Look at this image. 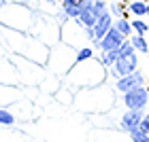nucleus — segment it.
I'll return each instance as SVG.
<instances>
[{
  "instance_id": "f257e3e1",
  "label": "nucleus",
  "mask_w": 149,
  "mask_h": 142,
  "mask_svg": "<svg viewBox=\"0 0 149 142\" xmlns=\"http://www.w3.org/2000/svg\"><path fill=\"white\" fill-rule=\"evenodd\" d=\"M81 117L64 112L45 114L38 121L28 123V134L34 136L38 142H92V125H87Z\"/></svg>"
},
{
  "instance_id": "f03ea898",
  "label": "nucleus",
  "mask_w": 149,
  "mask_h": 142,
  "mask_svg": "<svg viewBox=\"0 0 149 142\" xmlns=\"http://www.w3.org/2000/svg\"><path fill=\"white\" fill-rule=\"evenodd\" d=\"M115 85L111 87L109 83L96 85V87H87V89H79L74 91V102L72 108L79 114H102V112H111L117 98H115Z\"/></svg>"
},
{
  "instance_id": "7ed1b4c3",
  "label": "nucleus",
  "mask_w": 149,
  "mask_h": 142,
  "mask_svg": "<svg viewBox=\"0 0 149 142\" xmlns=\"http://www.w3.org/2000/svg\"><path fill=\"white\" fill-rule=\"evenodd\" d=\"M109 81V68L100 62V57H92L85 62H77L72 66V70L64 77V85H68L70 89H87V87H96Z\"/></svg>"
},
{
  "instance_id": "20e7f679",
  "label": "nucleus",
  "mask_w": 149,
  "mask_h": 142,
  "mask_svg": "<svg viewBox=\"0 0 149 142\" xmlns=\"http://www.w3.org/2000/svg\"><path fill=\"white\" fill-rule=\"evenodd\" d=\"M34 13H32L24 2H6L0 6V26L13 28L17 32H26L30 34L32 26H34Z\"/></svg>"
},
{
  "instance_id": "39448f33",
  "label": "nucleus",
  "mask_w": 149,
  "mask_h": 142,
  "mask_svg": "<svg viewBox=\"0 0 149 142\" xmlns=\"http://www.w3.org/2000/svg\"><path fill=\"white\" fill-rule=\"evenodd\" d=\"M77 64V49H72L66 43H58L56 47H51L49 51V59H47V70L58 74V77H66L72 66Z\"/></svg>"
},
{
  "instance_id": "423d86ee",
  "label": "nucleus",
  "mask_w": 149,
  "mask_h": 142,
  "mask_svg": "<svg viewBox=\"0 0 149 142\" xmlns=\"http://www.w3.org/2000/svg\"><path fill=\"white\" fill-rule=\"evenodd\" d=\"M9 57L13 59L15 68L19 70V77H22L26 87H38L43 83V79L49 74L47 66H40L36 62H32V59H28L26 55H22V53H9Z\"/></svg>"
},
{
  "instance_id": "0eeeda50",
  "label": "nucleus",
  "mask_w": 149,
  "mask_h": 142,
  "mask_svg": "<svg viewBox=\"0 0 149 142\" xmlns=\"http://www.w3.org/2000/svg\"><path fill=\"white\" fill-rule=\"evenodd\" d=\"M30 34H34L36 38H40L45 45L56 47L58 43H62V40H60V34H62V23H58V17L53 19V17H40V15H36Z\"/></svg>"
},
{
  "instance_id": "6e6552de",
  "label": "nucleus",
  "mask_w": 149,
  "mask_h": 142,
  "mask_svg": "<svg viewBox=\"0 0 149 142\" xmlns=\"http://www.w3.org/2000/svg\"><path fill=\"white\" fill-rule=\"evenodd\" d=\"M60 40L66 45H70L72 49H81L90 43V36H87V28L79 19H66L62 23V34H60Z\"/></svg>"
},
{
  "instance_id": "1a4fd4ad",
  "label": "nucleus",
  "mask_w": 149,
  "mask_h": 142,
  "mask_svg": "<svg viewBox=\"0 0 149 142\" xmlns=\"http://www.w3.org/2000/svg\"><path fill=\"white\" fill-rule=\"evenodd\" d=\"M9 110L17 117V121H24V123H32V121H38L43 117V108L38 104H34V100L28 96H24L17 102L9 104Z\"/></svg>"
},
{
  "instance_id": "9d476101",
  "label": "nucleus",
  "mask_w": 149,
  "mask_h": 142,
  "mask_svg": "<svg viewBox=\"0 0 149 142\" xmlns=\"http://www.w3.org/2000/svg\"><path fill=\"white\" fill-rule=\"evenodd\" d=\"M49 51L51 47L45 45L40 38H36L34 34H28L26 36V43L22 47V55H26L28 59H32V62H36L40 66H47V59H49Z\"/></svg>"
},
{
  "instance_id": "9b49d317",
  "label": "nucleus",
  "mask_w": 149,
  "mask_h": 142,
  "mask_svg": "<svg viewBox=\"0 0 149 142\" xmlns=\"http://www.w3.org/2000/svg\"><path fill=\"white\" fill-rule=\"evenodd\" d=\"M121 104L126 108H132V110H145L149 106V89L145 85L134 87V89L121 93Z\"/></svg>"
},
{
  "instance_id": "f8f14e48",
  "label": "nucleus",
  "mask_w": 149,
  "mask_h": 142,
  "mask_svg": "<svg viewBox=\"0 0 149 142\" xmlns=\"http://www.w3.org/2000/svg\"><path fill=\"white\" fill-rule=\"evenodd\" d=\"M92 142H132L130 134L113 127H92Z\"/></svg>"
},
{
  "instance_id": "ddd939ff",
  "label": "nucleus",
  "mask_w": 149,
  "mask_h": 142,
  "mask_svg": "<svg viewBox=\"0 0 149 142\" xmlns=\"http://www.w3.org/2000/svg\"><path fill=\"white\" fill-rule=\"evenodd\" d=\"M0 83L4 85H24L22 77H19V70L15 68L13 59L6 55V57H0Z\"/></svg>"
},
{
  "instance_id": "4468645a",
  "label": "nucleus",
  "mask_w": 149,
  "mask_h": 142,
  "mask_svg": "<svg viewBox=\"0 0 149 142\" xmlns=\"http://www.w3.org/2000/svg\"><path fill=\"white\" fill-rule=\"evenodd\" d=\"M115 26V21H113V15L111 13H104L102 17H98V21L94 23V28H87V36H90V43L92 45H96L100 38H102L107 32H109L111 28Z\"/></svg>"
},
{
  "instance_id": "2eb2a0df",
  "label": "nucleus",
  "mask_w": 149,
  "mask_h": 142,
  "mask_svg": "<svg viewBox=\"0 0 149 142\" xmlns=\"http://www.w3.org/2000/svg\"><path fill=\"white\" fill-rule=\"evenodd\" d=\"M124 40H126V36L113 26V28L107 32V34L100 38L94 47H96L98 51H115V49H119V47H121V43H124Z\"/></svg>"
},
{
  "instance_id": "dca6fc26",
  "label": "nucleus",
  "mask_w": 149,
  "mask_h": 142,
  "mask_svg": "<svg viewBox=\"0 0 149 142\" xmlns=\"http://www.w3.org/2000/svg\"><path fill=\"white\" fill-rule=\"evenodd\" d=\"M141 85H145V74L141 70L124 74V77H119L117 81H115V89H117L119 93H126V91L134 89V87H141Z\"/></svg>"
},
{
  "instance_id": "f3484780",
  "label": "nucleus",
  "mask_w": 149,
  "mask_h": 142,
  "mask_svg": "<svg viewBox=\"0 0 149 142\" xmlns=\"http://www.w3.org/2000/svg\"><path fill=\"white\" fill-rule=\"evenodd\" d=\"M143 110H132V108H126L124 112H121V117L117 121V125H119V130H124V132H134V130H139L141 127V119H143Z\"/></svg>"
},
{
  "instance_id": "a211bd4d",
  "label": "nucleus",
  "mask_w": 149,
  "mask_h": 142,
  "mask_svg": "<svg viewBox=\"0 0 149 142\" xmlns=\"http://www.w3.org/2000/svg\"><path fill=\"white\" fill-rule=\"evenodd\" d=\"M24 96H26L24 85L19 87V85H4V83H0V106H9V104L17 102V100L24 98Z\"/></svg>"
},
{
  "instance_id": "6ab92c4d",
  "label": "nucleus",
  "mask_w": 149,
  "mask_h": 142,
  "mask_svg": "<svg viewBox=\"0 0 149 142\" xmlns=\"http://www.w3.org/2000/svg\"><path fill=\"white\" fill-rule=\"evenodd\" d=\"M113 68L117 70L119 77H124V74H130V72H134V70H139V57H136V51H134V53H126V55H119V59L115 62Z\"/></svg>"
},
{
  "instance_id": "aec40b11",
  "label": "nucleus",
  "mask_w": 149,
  "mask_h": 142,
  "mask_svg": "<svg viewBox=\"0 0 149 142\" xmlns=\"http://www.w3.org/2000/svg\"><path fill=\"white\" fill-rule=\"evenodd\" d=\"M62 83H64L62 77H58V74L49 72V74L43 79V83L38 85V89H40V93H43V96H53V93L62 87Z\"/></svg>"
},
{
  "instance_id": "412c9836",
  "label": "nucleus",
  "mask_w": 149,
  "mask_h": 142,
  "mask_svg": "<svg viewBox=\"0 0 149 142\" xmlns=\"http://www.w3.org/2000/svg\"><path fill=\"white\" fill-rule=\"evenodd\" d=\"M0 142H38V140L24 130H4L0 132Z\"/></svg>"
},
{
  "instance_id": "4be33fe9",
  "label": "nucleus",
  "mask_w": 149,
  "mask_h": 142,
  "mask_svg": "<svg viewBox=\"0 0 149 142\" xmlns=\"http://www.w3.org/2000/svg\"><path fill=\"white\" fill-rule=\"evenodd\" d=\"M51 98L56 100L58 104H62L64 108H70V106H72V102H74V89H70L68 85H64V83H62V87H60V89L53 93Z\"/></svg>"
},
{
  "instance_id": "5701e85b",
  "label": "nucleus",
  "mask_w": 149,
  "mask_h": 142,
  "mask_svg": "<svg viewBox=\"0 0 149 142\" xmlns=\"http://www.w3.org/2000/svg\"><path fill=\"white\" fill-rule=\"evenodd\" d=\"M128 13L132 17H147V2L145 0H130L128 2Z\"/></svg>"
},
{
  "instance_id": "b1692460",
  "label": "nucleus",
  "mask_w": 149,
  "mask_h": 142,
  "mask_svg": "<svg viewBox=\"0 0 149 142\" xmlns=\"http://www.w3.org/2000/svg\"><path fill=\"white\" fill-rule=\"evenodd\" d=\"M109 13H111L115 19H119V17H128V15H130V13H128V4L124 2V0L109 2Z\"/></svg>"
},
{
  "instance_id": "393cba45",
  "label": "nucleus",
  "mask_w": 149,
  "mask_h": 142,
  "mask_svg": "<svg viewBox=\"0 0 149 142\" xmlns=\"http://www.w3.org/2000/svg\"><path fill=\"white\" fill-rule=\"evenodd\" d=\"M130 43L134 45L136 53H143V55H149V43H147V38H145L143 34H132V36H130Z\"/></svg>"
},
{
  "instance_id": "a878e982",
  "label": "nucleus",
  "mask_w": 149,
  "mask_h": 142,
  "mask_svg": "<svg viewBox=\"0 0 149 142\" xmlns=\"http://www.w3.org/2000/svg\"><path fill=\"white\" fill-rule=\"evenodd\" d=\"M115 28H117L121 34H124L126 38H130L134 34V28H132V19H128V17H119V19H115Z\"/></svg>"
},
{
  "instance_id": "bb28decb",
  "label": "nucleus",
  "mask_w": 149,
  "mask_h": 142,
  "mask_svg": "<svg viewBox=\"0 0 149 142\" xmlns=\"http://www.w3.org/2000/svg\"><path fill=\"white\" fill-rule=\"evenodd\" d=\"M17 123V117L9 110V106H0V125L2 127H11Z\"/></svg>"
},
{
  "instance_id": "cd10ccee",
  "label": "nucleus",
  "mask_w": 149,
  "mask_h": 142,
  "mask_svg": "<svg viewBox=\"0 0 149 142\" xmlns=\"http://www.w3.org/2000/svg\"><path fill=\"white\" fill-rule=\"evenodd\" d=\"M98 57H100V62H102L107 68H111V66H115V62L119 59V49H115V51H100Z\"/></svg>"
},
{
  "instance_id": "c85d7f7f",
  "label": "nucleus",
  "mask_w": 149,
  "mask_h": 142,
  "mask_svg": "<svg viewBox=\"0 0 149 142\" xmlns=\"http://www.w3.org/2000/svg\"><path fill=\"white\" fill-rule=\"evenodd\" d=\"M96 47H90V45H85V47H81V49H77V62H85V59H92V57H96Z\"/></svg>"
},
{
  "instance_id": "c756f323",
  "label": "nucleus",
  "mask_w": 149,
  "mask_h": 142,
  "mask_svg": "<svg viewBox=\"0 0 149 142\" xmlns=\"http://www.w3.org/2000/svg\"><path fill=\"white\" fill-rule=\"evenodd\" d=\"M132 28H134V34H147V32H149V23L145 21V19L143 17H134L132 19Z\"/></svg>"
},
{
  "instance_id": "7c9ffc66",
  "label": "nucleus",
  "mask_w": 149,
  "mask_h": 142,
  "mask_svg": "<svg viewBox=\"0 0 149 142\" xmlns=\"http://www.w3.org/2000/svg\"><path fill=\"white\" fill-rule=\"evenodd\" d=\"M139 130H143L145 134H149V112L143 114V119H141V127H139Z\"/></svg>"
},
{
  "instance_id": "2f4dec72",
  "label": "nucleus",
  "mask_w": 149,
  "mask_h": 142,
  "mask_svg": "<svg viewBox=\"0 0 149 142\" xmlns=\"http://www.w3.org/2000/svg\"><path fill=\"white\" fill-rule=\"evenodd\" d=\"M141 142H149V134H147V136H145L143 140H141Z\"/></svg>"
},
{
  "instance_id": "473e14b6",
  "label": "nucleus",
  "mask_w": 149,
  "mask_h": 142,
  "mask_svg": "<svg viewBox=\"0 0 149 142\" xmlns=\"http://www.w3.org/2000/svg\"><path fill=\"white\" fill-rule=\"evenodd\" d=\"M147 17H149V2H147Z\"/></svg>"
},
{
  "instance_id": "72a5a7b5",
  "label": "nucleus",
  "mask_w": 149,
  "mask_h": 142,
  "mask_svg": "<svg viewBox=\"0 0 149 142\" xmlns=\"http://www.w3.org/2000/svg\"><path fill=\"white\" fill-rule=\"evenodd\" d=\"M107 2H117V0H107Z\"/></svg>"
},
{
  "instance_id": "f704fd0d",
  "label": "nucleus",
  "mask_w": 149,
  "mask_h": 142,
  "mask_svg": "<svg viewBox=\"0 0 149 142\" xmlns=\"http://www.w3.org/2000/svg\"><path fill=\"white\" fill-rule=\"evenodd\" d=\"M145 2H149V0H145Z\"/></svg>"
}]
</instances>
